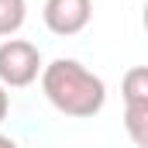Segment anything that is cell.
Listing matches in <instances>:
<instances>
[{
  "label": "cell",
  "instance_id": "52a82bcc",
  "mask_svg": "<svg viewBox=\"0 0 148 148\" xmlns=\"http://www.w3.org/2000/svg\"><path fill=\"white\" fill-rule=\"evenodd\" d=\"M0 148H17V141H14V138H7V134H0Z\"/></svg>",
  "mask_w": 148,
  "mask_h": 148
},
{
  "label": "cell",
  "instance_id": "3957f363",
  "mask_svg": "<svg viewBox=\"0 0 148 148\" xmlns=\"http://www.w3.org/2000/svg\"><path fill=\"white\" fill-rule=\"evenodd\" d=\"M41 73V52L24 38L0 45V86H28Z\"/></svg>",
  "mask_w": 148,
  "mask_h": 148
},
{
  "label": "cell",
  "instance_id": "6da1fadb",
  "mask_svg": "<svg viewBox=\"0 0 148 148\" xmlns=\"http://www.w3.org/2000/svg\"><path fill=\"white\" fill-rule=\"evenodd\" d=\"M41 90L48 103L66 117H93L107 100V86L76 59H55L41 69Z\"/></svg>",
  "mask_w": 148,
  "mask_h": 148
},
{
  "label": "cell",
  "instance_id": "7a4b0ae2",
  "mask_svg": "<svg viewBox=\"0 0 148 148\" xmlns=\"http://www.w3.org/2000/svg\"><path fill=\"white\" fill-rule=\"evenodd\" d=\"M124 127L138 148L148 145V69L134 66L124 76Z\"/></svg>",
  "mask_w": 148,
  "mask_h": 148
},
{
  "label": "cell",
  "instance_id": "8992f818",
  "mask_svg": "<svg viewBox=\"0 0 148 148\" xmlns=\"http://www.w3.org/2000/svg\"><path fill=\"white\" fill-rule=\"evenodd\" d=\"M7 110H10V97H7V86H0V124H3Z\"/></svg>",
  "mask_w": 148,
  "mask_h": 148
},
{
  "label": "cell",
  "instance_id": "277c9868",
  "mask_svg": "<svg viewBox=\"0 0 148 148\" xmlns=\"http://www.w3.org/2000/svg\"><path fill=\"white\" fill-rule=\"evenodd\" d=\"M41 17L52 35H79L93 17V0H45Z\"/></svg>",
  "mask_w": 148,
  "mask_h": 148
},
{
  "label": "cell",
  "instance_id": "5b68a950",
  "mask_svg": "<svg viewBox=\"0 0 148 148\" xmlns=\"http://www.w3.org/2000/svg\"><path fill=\"white\" fill-rule=\"evenodd\" d=\"M28 17L24 0H0V35H14Z\"/></svg>",
  "mask_w": 148,
  "mask_h": 148
}]
</instances>
